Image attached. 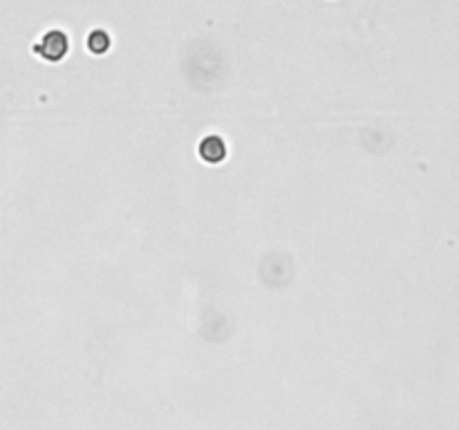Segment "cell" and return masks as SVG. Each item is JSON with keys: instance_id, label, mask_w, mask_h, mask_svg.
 Segmentation results:
<instances>
[{"instance_id": "obj_1", "label": "cell", "mask_w": 459, "mask_h": 430, "mask_svg": "<svg viewBox=\"0 0 459 430\" xmlns=\"http://www.w3.org/2000/svg\"><path fill=\"white\" fill-rule=\"evenodd\" d=\"M70 36L65 34L63 29H47L43 36H40L38 43H34L32 52L43 59L47 63H61L70 52Z\"/></svg>"}, {"instance_id": "obj_2", "label": "cell", "mask_w": 459, "mask_h": 430, "mask_svg": "<svg viewBox=\"0 0 459 430\" xmlns=\"http://www.w3.org/2000/svg\"><path fill=\"white\" fill-rule=\"evenodd\" d=\"M226 155H228V146L220 135H206V137H202V141L197 144V157L208 166L222 164L226 160Z\"/></svg>"}, {"instance_id": "obj_3", "label": "cell", "mask_w": 459, "mask_h": 430, "mask_svg": "<svg viewBox=\"0 0 459 430\" xmlns=\"http://www.w3.org/2000/svg\"><path fill=\"white\" fill-rule=\"evenodd\" d=\"M110 45H112L110 34H108L106 29H99V27H97V29H92L90 34H88V38H86V47H88L90 54H95V56L108 54Z\"/></svg>"}]
</instances>
